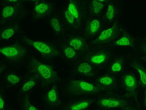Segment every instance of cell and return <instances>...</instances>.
I'll return each mask as SVG.
<instances>
[{
  "mask_svg": "<svg viewBox=\"0 0 146 110\" xmlns=\"http://www.w3.org/2000/svg\"><path fill=\"white\" fill-rule=\"evenodd\" d=\"M28 66L30 72L46 85H49L59 80L57 73L52 67L33 57L30 59Z\"/></svg>",
  "mask_w": 146,
  "mask_h": 110,
  "instance_id": "cell-1",
  "label": "cell"
},
{
  "mask_svg": "<svg viewBox=\"0 0 146 110\" xmlns=\"http://www.w3.org/2000/svg\"><path fill=\"white\" fill-rule=\"evenodd\" d=\"M66 93L70 95L100 96L101 91L94 82L83 80H71L66 84Z\"/></svg>",
  "mask_w": 146,
  "mask_h": 110,
  "instance_id": "cell-2",
  "label": "cell"
},
{
  "mask_svg": "<svg viewBox=\"0 0 146 110\" xmlns=\"http://www.w3.org/2000/svg\"><path fill=\"white\" fill-rule=\"evenodd\" d=\"M97 104L104 109H123L130 108L127 100L119 95L107 93L96 100Z\"/></svg>",
  "mask_w": 146,
  "mask_h": 110,
  "instance_id": "cell-3",
  "label": "cell"
},
{
  "mask_svg": "<svg viewBox=\"0 0 146 110\" xmlns=\"http://www.w3.org/2000/svg\"><path fill=\"white\" fill-rule=\"evenodd\" d=\"M111 55V53L106 48H95L87 52L83 58L85 62L94 68L104 66L108 62Z\"/></svg>",
  "mask_w": 146,
  "mask_h": 110,
  "instance_id": "cell-4",
  "label": "cell"
},
{
  "mask_svg": "<svg viewBox=\"0 0 146 110\" xmlns=\"http://www.w3.org/2000/svg\"><path fill=\"white\" fill-rule=\"evenodd\" d=\"M24 42L39 51L46 60H50L60 55V52L55 46L46 42L34 40L27 37L24 38Z\"/></svg>",
  "mask_w": 146,
  "mask_h": 110,
  "instance_id": "cell-5",
  "label": "cell"
},
{
  "mask_svg": "<svg viewBox=\"0 0 146 110\" xmlns=\"http://www.w3.org/2000/svg\"><path fill=\"white\" fill-rule=\"evenodd\" d=\"M120 82L121 87L126 95L134 99L138 103V85L135 75L131 73H126L121 78Z\"/></svg>",
  "mask_w": 146,
  "mask_h": 110,
  "instance_id": "cell-6",
  "label": "cell"
},
{
  "mask_svg": "<svg viewBox=\"0 0 146 110\" xmlns=\"http://www.w3.org/2000/svg\"><path fill=\"white\" fill-rule=\"evenodd\" d=\"M0 52L9 59L18 61L24 57L27 49L20 44H14L1 48Z\"/></svg>",
  "mask_w": 146,
  "mask_h": 110,
  "instance_id": "cell-7",
  "label": "cell"
},
{
  "mask_svg": "<svg viewBox=\"0 0 146 110\" xmlns=\"http://www.w3.org/2000/svg\"><path fill=\"white\" fill-rule=\"evenodd\" d=\"M94 82L101 91L111 93L117 87V81L115 77L110 74H106L97 78Z\"/></svg>",
  "mask_w": 146,
  "mask_h": 110,
  "instance_id": "cell-8",
  "label": "cell"
},
{
  "mask_svg": "<svg viewBox=\"0 0 146 110\" xmlns=\"http://www.w3.org/2000/svg\"><path fill=\"white\" fill-rule=\"evenodd\" d=\"M33 11V18L38 19L49 16L53 10L52 3L44 1H35Z\"/></svg>",
  "mask_w": 146,
  "mask_h": 110,
  "instance_id": "cell-9",
  "label": "cell"
},
{
  "mask_svg": "<svg viewBox=\"0 0 146 110\" xmlns=\"http://www.w3.org/2000/svg\"><path fill=\"white\" fill-rule=\"evenodd\" d=\"M117 23L110 28L102 32L96 39L92 40L91 43L94 45H100L108 43L113 40L120 32Z\"/></svg>",
  "mask_w": 146,
  "mask_h": 110,
  "instance_id": "cell-10",
  "label": "cell"
},
{
  "mask_svg": "<svg viewBox=\"0 0 146 110\" xmlns=\"http://www.w3.org/2000/svg\"><path fill=\"white\" fill-rule=\"evenodd\" d=\"M95 101V98H90L77 99L68 103L65 110H83L89 107Z\"/></svg>",
  "mask_w": 146,
  "mask_h": 110,
  "instance_id": "cell-11",
  "label": "cell"
},
{
  "mask_svg": "<svg viewBox=\"0 0 146 110\" xmlns=\"http://www.w3.org/2000/svg\"><path fill=\"white\" fill-rule=\"evenodd\" d=\"M68 39L70 46L79 52H84L88 48L86 41L81 36H71Z\"/></svg>",
  "mask_w": 146,
  "mask_h": 110,
  "instance_id": "cell-12",
  "label": "cell"
},
{
  "mask_svg": "<svg viewBox=\"0 0 146 110\" xmlns=\"http://www.w3.org/2000/svg\"><path fill=\"white\" fill-rule=\"evenodd\" d=\"M78 2L75 0H70L69 2L68 9L75 17L76 22L79 24L81 22L82 17L83 13L81 6Z\"/></svg>",
  "mask_w": 146,
  "mask_h": 110,
  "instance_id": "cell-13",
  "label": "cell"
},
{
  "mask_svg": "<svg viewBox=\"0 0 146 110\" xmlns=\"http://www.w3.org/2000/svg\"><path fill=\"white\" fill-rule=\"evenodd\" d=\"M130 65L139 74V81L142 87H146V70L143 66L137 60H133Z\"/></svg>",
  "mask_w": 146,
  "mask_h": 110,
  "instance_id": "cell-14",
  "label": "cell"
},
{
  "mask_svg": "<svg viewBox=\"0 0 146 110\" xmlns=\"http://www.w3.org/2000/svg\"><path fill=\"white\" fill-rule=\"evenodd\" d=\"M93 68L86 62L81 63L76 69V73L88 77H93L94 74Z\"/></svg>",
  "mask_w": 146,
  "mask_h": 110,
  "instance_id": "cell-15",
  "label": "cell"
},
{
  "mask_svg": "<svg viewBox=\"0 0 146 110\" xmlns=\"http://www.w3.org/2000/svg\"><path fill=\"white\" fill-rule=\"evenodd\" d=\"M100 23L97 19H94L88 24L86 29V35L89 37L94 36L98 31L100 28Z\"/></svg>",
  "mask_w": 146,
  "mask_h": 110,
  "instance_id": "cell-16",
  "label": "cell"
},
{
  "mask_svg": "<svg viewBox=\"0 0 146 110\" xmlns=\"http://www.w3.org/2000/svg\"><path fill=\"white\" fill-rule=\"evenodd\" d=\"M50 105H54L59 102V96L57 87H54L47 93L45 98Z\"/></svg>",
  "mask_w": 146,
  "mask_h": 110,
  "instance_id": "cell-17",
  "label": "cell"
},
{
  "mask_svg": "<svg viewBox=\"0 0 146 110\" xmlns=\"http://www.w3.org/2000/svg\"><path fill=\"white\" fill-rule=\"evenodd\" d=\"M115 44L117 46H128L133 48L135 46L134 38L132 36L127 33L124 34L121 38L115 42Z\"/></svg>",
  "mask_w": 146,
  "mask_h": 110,
  "instance_id": "cell-18",
  "label": "cell"
},
{
  "mask_svg": "<svg viewBox=\"0 0 146 110\" xmlns=\"http://www.w3.org/2000/svg\"><path fill=\"white\" fill-rule=\"evenodd\" d=\"M123 62L122 58H116L109 67L108 71L109 74L112 75L119 73L122 69Z\"/></svg>",
  "mask_w": 146,
  "mask_h": 110,
  "instance_id": "cell-19",
  "label": "cell"
},
{
  "mask_svg": "<svg viewBox=\"0 0 146 110\" xmlns=\"http://www.w3.org/2000/svg\"><path fill=\"white\" fill-rule=\"evenodd\" d=\"M104 6V4L99 0L93 1L91 5V11L94 14H99Z\"/></svg>",
  "mask_w": 146,
  "mask_h": 110,
  "instance_id": "cell-20",
  "label": "cell"
},
{
  "mask_svg": "<svg viewBox=\"0 0 146 110\" xmlns=\"http://www.w3.org/2000/svg\"><path fill=\"white\" fill-rule=\"evenodd\" d=\"M22 104L23 110H37L30 102L27 94L25 95L22 99Z\"/></svg>",
  "mask_w": 146,
  "mask_h": 110,
  "instance_id": "cell-21",
  "label": "cell"
},
{
  "mask_svg": "<svg viewBox=\"0 0 146 110\" xmlns=\"http://www.w3.org/2000/svg\"><path fill=\"white\" fill-rule=\"evenodd\" d=\"M15 28L11 27L7 28L2 33L1 38L3 39H8L11 37L15 32Z\"/></svg>",
  "mask_w": 146,
  "mask_h": 110,
  "instance_id": "cell-22",
  "label": "cell"
},
{
  "mask_svg": "<svg viewBox=\"0 0 146 110\" xmlns=\"http://www.w3.org/2000/svg\"><path fill=\"white\" fill-rule=\"evenodd\" d=\"M64 52L65 56L68 59L74 58L76 54V51L71 46L65 47L64 49Z\"/></svg>",
  "mask_w": 146,
  "mask_h": 110,
  "instance_id": "cell-23",
  "label": "cell"
},
{
  "mask_svg": "<svg viewBox=\"0 0 146 110\" xmlns=\"http://www.w3.org/2000/svg\"><path fill=\"white\" fill-rule=\"evenodd\" d=\"M14 11V9L12 6H6L3 9L2 15L4 18L9 17L12 15Z\"/></svg>",
  "mask_w": 146,
  "mask_h": 110,
  "instance_id": "cell-24",
  "label": "cell"
},
{
  "mask_svg": "<svg viewBox=\"0 0 146 110\" xmlns=\"http://www.w3.org/2000/svg\"><path fill=\"white\" fill-rule=\"evenodd\" d=\"M50 23L54 30L57 32L59 33L61 30L60 26L58 20L53 18L50 20Z\"/></svg>",
  "mask_w": 146,
  "mask_h": 110,
  "instance_id": "cell-25",
  "label": "cell"
},
{
  "mask_svg": "<svg viewBox=\"0 0 146 110\" xmlns=\"http://www.w3.org/2000/svg\"><path fill=\"white\" fill-rule=\"evenodd\" d=\"M114 9L113 6L111 4H109L106 13L107 18L110 20L112 19L114 17Z\"/></svg>",
  "mask_w": 146,
  "mask_h": 110,
  "instance_id": "cell-26",
  "label": "cell"
},
{
  "mask_svg": "<svg viewBox=\"0 0 146 110\" xmlns=\"http://www.w3.org/2000/svg\"><path fill=\"white\" fill-rule=\"evenodd\" d=\"M65 16L68 22L70 24L73 25L76 21L75 17L68 9L66 10L65 12Z\"/></svg>",
  "mask_w": 146,
  "mask_h": 110,
  "instance_id": "cell-27",
  "label": "cell"
},
{
  "mask_svg": "<svg viewBox=\"0 0 146 110\" xmlns=\"http://www.w3.org/2000/svg\"><path fill=\"white\" fill-rule=\"evenodd\" d=\"M7 79L8 81L12 84H14L19 82L20 79L19 78L14 74H11L9 75Z\"/></svg>",
  "mask_w": 146,
  "mask_h": 110,
  "instance_id": "cell-28",
  "label": "cell"
},
{
  "mask_svg": "<svg viewBox=\"0 0 146 110\" xmlns=\"http://www.w3.org/2000/svg\"><path fill=\"white\" fill-rule=\"evenodd\" d=\"M35 82L33 80H30L25 83L23 85L22 89L24 91H28L32 88L35 85Z\"/></svg>",
  "mask_w": 146,
  "mask_h": 110,
  "instance_id": "cell-29",
  "label": "cell"
},
{
  "mask_svg": "<svg viewBox=\"0 0 146 110\" xmlns=\"http://www.w3.org/2000/svg\"><path fill=\"white\" fill-rule=\"evenodd\" d=\"M4 104V102L1 96L0 98V109L1 110H2L3 109Z\"/></svg>",
  "mask_w": 146,
  "mask_h": 110,
  "instance_id": "cell-30",
  "label": "cell"
},
{
  "mask_svg": "<svg viewBox=\"0 0 146 110\" xmlns=\"http://www.w3.org/2000/svg\"><path fill=\"white\" fill-rule=\"evenodd\" d=\"M141 48L143 51L146 53V44L144 43L141 46Z\"/></svg>",
  "mask_w": 146,
  "mask_h": 110,
  "instance_id": "cell-31",
  "label": "cell"
},
{
  "mask_svg": "<svg viewBox=\"0 0 146 110\" xmlns=\"http://www.w3.org/2000/svg\"><path fill=\"white\" fill-rule=\"evenodd\" d=\"M145 98H144V105L145 107L146 108V87L145 88Z\"/></svg>",
  "mask_w": 146,
  "mask_h": 110,
  "instance_id": "cell-32",
  "label": "cell"
},
{
  "mask_svg": "<svg viewBox=\"0 0 146 110\" xmlns=\"http://www.w3.org/2000/svg\"><path fill=\"white\" fill-rule=\"evenodd\" d=\"M123 110H131V108H129V109H123Z\"/></svg>",
  "mask_w": 146,
  "mask_h": 110,
  "instance_id": "cell-33",
  "label": "cell"
},
{
  "mask_svg": "<svg viewBox=\"0 0 146 110\" xmlns=\"http://www.w3.org/2000/svg\"><path fill=\"white\" fill-rule=\"evenodd\" d=\"M144 59H145V61L146 62V58H145Z\"/></svg>",
  "mask_w": 146,
  "mask_h": 110,
  "instance_id": "cell-34",
  "label": "cell"
},
{
  "mask_svg": "<svg viewBox=\"0 0 146 110\" xmlns=\"http://www.w3.org/2000/svg\"><path fill=\"white\" fill-rule=\"evenodd\" d=\"M144 40H145L146 41V38H145L144 39Z\"/></svg>",
  "mask_w": 146,
  "mask_h": 110,
  "instance_id": "cell-35",
  "label": "cell"
}]
</instances>
